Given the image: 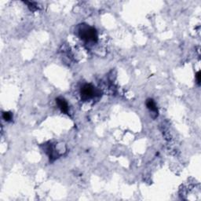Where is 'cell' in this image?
<instances>
[{
	"label": "cell",
	"instance_id": "6",
	"mask_svg": "<svg viewBox=\"0 0 201 201\" xmlns=\"http://www.w3.org/2000/svg\"><path fill=\"white\" fill-rule=\"evenodd\" d=\"M200 77H201V73H200V71H199V72H197L196 73V81H197V83L198 84H200Z\"/></svg>",
	"mask_w": 201,
	"mask_h": 201
},
{
	"label": "cell",
	"instance_id": "2",
	"mask_svg": "<svg viewBox=\"0 0 201 201\" xmlns=\"http://www.w3.org/2000/svg\"><path fill=\"white\" fill-rule=\"evenodd\" d=\"M81 94H82V96L84 98H91L94 94V88L91 85L86 84L85 86H82V90H81Z\"/></svg>",
	"mask_w": 201,
	"mask_h": 201
},
{
	"label": "cell",
	"instance_id": "3",
	"mask_svg": "<svg viewBox=\"0 0 201 201\" xmlns=\"http://www.w3.org/2000/svg\"><path fill=\"white\" fill-rule=\"evenodd\" d=\"M56 102L58 103V106L61 109L63 112H68V104L65 101V100L63 98H57L56 99Z\"/></svg>",
	"mask_w": 201,
	"mask_h": 201
},
{
	"label": "cell",
	"instance_id": "5",
	"mask_svg": "<svg viewBox=\"0 0 201 201\" xmlns=\"http://www.w3.org/2000/svg\"><path fill=\"white\" fill-rule=\"evenodd\" d=\"M2 117L6 121H10L12 119V115H11L10 112H4L2 115Z\"/></svg>",
	"mask_w": 201,
	"mask_h": 201
},
{
	"label": "cell",
	"instance_id": "4",
	"mask_svg": "<svg viewBox=\"0 0 201 201\" xmlns=\"http://www.w3.org/2000/svg\"><path fill=\"white\" fill-rule=\"evenodd\" d=\"M146 105L148 107V109H149L150 111L154 112H158V110H157V108H156V105L154 102V100L152 99H148L147 101H146Z\"/></svg>",
	"mask_w": 201,
	"mask_h": 201
},
{
	"label": "cell",
	"instance_id": "1",
	"mask_svg": "<svg viewBox=\"0 0 201 201\" xmlns=\"http://www.w3.org/2000/svg\"><path fill=\"white\" fill-rule=\"evenodd\" d=\"M80 36L82 39L85 40H91V41L96 42L98 40V34H97L96 29L94 28H85L80 31Z\"/></svg>",
	"mask_w": 201,
	"mask_h": 201
}]
</instances>
